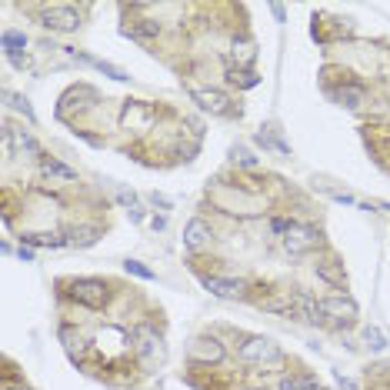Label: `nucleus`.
Listing matches in <instances>:
<instances>
[{"instance_id": "obj_24", "label": "nucleus", "mask_w": 390, "mask_h": 390, "mask_svg": "<svg viewBox=\"0 0 390 390\" xmlns=\"http://www.w3.org/2000/svg\"><path fill=\"white\" fill-rule=\"evenodd\" d=\"M277 390H300V380L297 377H284V380L277 384Z\"/></svg>"}, {"instance_id": "obj_20", "label": "nucleus", "mask_w": 390, "mask_h": 390, "mask_svg": "<svg viewBox=\"0 0 390 390\" xmlns=\"http://www.w3.org/2000/svg\"><path fill=\"white\" fill-rule=\"evenodd\" d=\"M60 340L67 344V353H71L74 360H80V357H84V340H80V337H74L71 331H64V334H60Z\"/></svg>"}, {"instance_id": "obj_12", "label": "nucleus", "mask_w": 390, "mask_h": 390, "mask_svg": "<svg viewBox=\"0 0 390 390\" xmlns=\"http://www.w3.org/2000/svg\"><path fill=\"white\" fill-rule=\"evenodd\" d=\"M337 100H340L344 107H360V104H364V87H357V84H344V87L337 91Z\"/></svg>"}, {"instance_id": "obj_11", "label": "nucleus", "mask_w": 390, "mask_h": 390, "mask_svg": "<svg viewBox=\"0 0 390 390\" xmlns=\"http://www.w3.org/2000/svg\"><path fill=\"white\" fill-rule=\"evenodd\" d=\"M3 137L7 140H17V147L24 150V154H30V157H40V144L27 133V130H10V127H3Z\"/></svg>"}, {"instance_id": "obj_30", "label": "nucleus", "mask_w": 390, "mask_h": 390, "mask_svg": "<svg viewBox=\"0 0 390 390\" xmlns=\"http://www.w3.org/2000/svg\"><path fill=\"white\" fill-rule=\"evenodd\" d=\"M334 201H340V204H353L351 194H334Z\"/></svg>"}, {"instance_id": "obj_27", "label": "nucleus", "mask_w": 390, "mask_h": 390, "mask_svg": "<svg viewBox=\"0 0 390 390\" xmlns=\"http://www.w3.org/2000/svg\"><path fill=\"white\" fill-rule=\"evenodd\" d=\"M17 257L30 263V260H34V250H30V247H20V250H17Z\"/></svg>"}, {"instance_id": "obj_2", "label": "nucleus", "mask_w": 390, "mask_h": 390, "mask_svg": "<svg viewBox=\"0 0 390 390\" xmlns=\"http://www.w3.org/2000/svg\"><path fill=\"white\" fill-rule=\"evenodd\" d=\"M241 360H247V364H267V360H280V347L274 344V340H267V337H250V340H243Z\"/></svg>"}, {"instance_id": "obj_16", "label": "nucleus", "mask_w": 390, "mask_h": 390, "mask_svg": "<svg viewBox=\"0 0 390 390\" xmlns=\"http://www.w3.org/2000/svg\"><path fill=\"white\" fill-rule=\"evenodd\" d=\"M3 50H7V54L10 57H17V50H24V47H27V37H24V34H17V30H3Z\"/></svg>"}, {"instance_id": "obj_18", "label": "nucleus", "mask_w": 390, "mask_h": 390, "mask_svg": "<svg viewBox=\"0 0 390 390\" xmlns=\"http://www.w3.org/2000/svg\"><path fill=\"white\" fill-rule=\"evenodd\" d=\"M44 174L47 177H60V180H74L77 174L71 167H64V164H57V160H44Z\"/></svg>"}, {"instance_id": "obj_22", "label": "nucleus", "mask_w": 390, "mask_h": 390, "mask_svg": "<svg viewBox=\"0 0 390 390\" xmlns=\"http://www.w3.org/2000/svg\"><path fill=\"white\" fill-rule=\"evenodd\" d=\"M127 34H133V37H154V34H157V24H154V20H140L137 27H130Z\"/></svg>"}, {"instance_id": "obj_26", "label": "nucleus", "mask_w": 390, "mask_h": 390, "mask_svg": "<svg viewBox=\"0 0 390 390\" xmlns=\"http://www.w3.org/2000/svg\"><path fill=\"white\" fill-rule=\"evenodd\" d=\"M117 201H120V204H130V207H133V201H137V197H133V194H127V190H120V194H117Z\"/></svg>"}, {"instance_id": "obj_13", "label": "nucleus", "mask_w": 390, "mask_h": 390, "mask_svg": "<svg viewBox=\"0 0 390 390\" xmlns=\"http://www.w3.org/2000/svg\"><path fill=\"white\" fill-rule=\"evenodd\" d=\"M93 241H97V227H74L67 237V243H74V247H91Z\"/></svg>"}, {"instance_id": "obj_28", "label": "nucleus", "mask_w": 390, "mask_h": 390, "mask_svg": "<svg viewBox=\"0 0 390 390\" xmlns=\"http://www.w3.org/2000/svg\"><path fill=\"white\" fill-rule=\"evenodd\" d=\"M150 201H154V204H157V207H170V201H167V197H164V194H154Z\"/></svg>"}, {"instance_id": "obj_25", "label": "nucleus", "mask_w": 390, "mask_h": 390, "mask_svg": "<svg viewBox=\"0 0 390 390\" xmlns=\"http://www.w3.org/2000/svg\"><path fill=\"white\" fill-rule=\"evenodd\" d=\"M270 227H274V230H277V234H287V230H290V227H294V223H290V221H274V223H270Z\"/></svg>"}, {"instance_id": "obj_1", "label": "nucleus", "mask_w": 390, "mask_h": 390, "mask_svg": "<svg viewBox=\"0 0 390 390\" xmlns=\"http://www.w3.org/2000/svg\"><path fill=\"white\" fill-rule=\"evenodd\" d=\"M317 243H320V230L310 227V223H294V227L284 234V250H287L290 257H304V254H310Z\"/></svg>"}, {"instance_id": "obj_6", "label": "nucleus", "mask_w": 390, "mask_h": 390, "mask_svg": "<svg viewBox=\"0 0 390 390\" xmlns=\"http://www.w3.org/2000/svg\"><path fill=\"white\" fill-rule=\"evenodd\" d=\"M204 287L221 300H241L247 294V284L243 280H230V277H204Z\"/></svg>"}, {"instance_id": "obj_5", "label": "nucleus", "mask_w": 390, "mask_h": 390, "mask_svg": "<svg viewBox=\"0 0 390 390\" xmlns=\"http://www.w3.org/2000/svg\"><path fill=\"white\" fill-rule=\"evenodd\" d=\"M190 360H194V364H221L223 344L217 337H197V340L190 344Z\"/></svg>"}, {"instance_id": "obj_21", "label": "nucleus", "mask_w": 390, "mask_h": 390, "mask_svg": "<svg viewBox=\"0 0 390 390\" xmlns=\"http://www.w3.org/2000/svg\"><path fill=\"white\" fill-rule=\"evenodd\" d=\"M7 100H10V107L17 113H24L27 120H34V111H30V104H27V97H17V93H7Z\"/></svg>"}, {"instance_id": "obj_10", "label": "nucleus", "mask_w": 390, "mask_h": 390, "mask_svg": "<svg viewBox=\"0 0 390 390\" xmlns=\"http://www.w3.org/2000/svg\"><path fill=\"white\" fill-rule=\"evenodd\" d=\"M290 304H294V317H304V320H320V304H317L310 294H290Z\"/></svg>"}, {"instance_id": "obj_23", "label": "nucleus", "mask_w": 390, "mask_h": 390, "mask_svg": "<svg viewBox=\"0 0 390 390\" xmlns=\"http://www.w3.org/2000/svg\"><path fill=\"white\" fill-rule=\"evenodd\" d=\"M124 267H127V274H137V277H144V280H154V270H150V267H144L140 260H127Z\"/></svg>"}, {"instance_id": "obj_29", "label": "nucleus", "mask_w": 390, "mask_h": 390, "mask_svg": "<svg viewBox=\"0 0 390 390\" xmlns=\"http://www.w3.org/2000/svg\"><path fill=\"white\" fill-rule=\"evenodd\" d=\"M237 157H241V164H247V167H254V164H257V160H254L250 154H243V150H241V154H237Z\"/></svg>"}, {"instance_id": "obj_4", "label": "nucleus", "mask_w": 390, "mask_h": 390, "mask_svg": "<svg viewBox=\"0 0 390 390\" xmlns=\"http://www.w3.org/2000/svg\"><path fill=\"white\" fill-rule=\"evenodd\" d=\"M40 20H44L47 30H60V34H71V30L80 27V14H77L74 7H47L40 14Z\"/></svg>"}, {"instance_id": "obj_15", "label": "nucleus", "mask_w": 390, "mask_h": 390, "mask_svg": "<svg viewBox=\"0 0 390 390\" xmlns=\"http://www.w3.org/2000/svg\"><path fill=\"white\" fill-rule=\"evenodd\" d=\"M337 260H327V263H317V274L327 280V284H334V287H344V270H337L334 267Z\"/></svg>"}, {"instance_id": "obj_31", "label": "nucleus", "mask_w": 390, "mask_h": 390, "mask_svg": "<svg viewBox=\"0 0 390 390\" xmlns=\"http://www.w3.org/2000/svg\"><path fill=\"white\" fill-rule=\"evenodd\" d=\"M3 390H24V387H14V384H7V387H3Z\"/></svg>"}, {"instance_id": "obj_19", "label": "nucleus", "mask_w": 390, "mask_h": 390, "mask_svg": "<svg viewBox=\"0 0 390 390\" xmlns=\"http://www.w3.org/2000/svg\"><path fill=\"white\" fill-rule=\"evenodd\" d=\"M364 340H367L371 351H387V337L380 334L377 327H364Z\"/></svg>"}, {"instance_id": "obj_9", "label": "nucleus", "mask_w": 390, "mask_h": 390, "mask_svg": "<svg viewBox=\"0 0 390 390\" xmlns=\"http://www.w3.org/2000/svg\"><path fill=\"white\" fill-rule=\"evenodd\" d=\"M190 97L210 113H227V104H230L221 91H190Z\"/></svg>"}, {"instance_id": "obj_8", "label": "nucleus", "mask_w": 390, "mask_h": 390, "mask_svg": "<svg viewBox=\"0 0 390 390\" xmlns=\"http://www.w3.org/2000/svg\"><path fill=\"white\" fill-rule=\"evenodd\" d=\"M207 241H210V227H207L204 221H197V217H194V221L184 227V247H190V250H201Z\"/></svg>"}, {"instance_id": "obj_17", "label": "nucleus", "mask_w": 390, "mask_h": 390, "mask_svg": "<svg viewBox=\"0 0 390 390\" xmlns=\"http://www.w3.org/2000/svg\"><path fill=\"white\" fill-rule=\"evenodd\" d=\"M24 243H37V247H60V243H67L64 237H57V234H24Z\"/></svg>"}, {"instance_id": "obj_3", "label": "nucleus", "mask_w": 390, "mask_h": 390, "mask_svg": "<svg viewBox=\"0 0 390 390\" xmlns=\"http://www.w3.org/2000/svg\"><path fill=\"white\" fill-rule=\"evenodd\" d=\"M71 297L77 304H84V307H104L107 304V287H104V280H74Z\"/></svg>"}, {"instance_id": "obj_14", "label": "nucleus", "mask_w": 390, "mask_h": 390, "mask_svg": "<svg viewBox=\"0 0 390 390\" xmlns=\"http://www.w3.org/2000/svg\"><path fill=\"white\" fill-rule=\"evenodd\" d=\"M137 351L144 353V357H150V353L157 351V344H160V337L154 334V331H147V327H144V331H137Z\"/></svg>"}, {"instance_id": "obj_7", "label": "nucleus", "mask_w": 390, "mask_h": 390, "mask_svg": "<svg viewBox=\"0 0 390 390\" xmlns=\"http://www.w3.org/2000/svg\"><path fill=\"white\" fill-rule=\"evenodd\" d=\"M320 314L331 317V320H340V324H351L357 317V304L351 297H324L320 300Z\"/></svg>"}]
</instances>
